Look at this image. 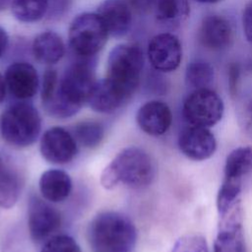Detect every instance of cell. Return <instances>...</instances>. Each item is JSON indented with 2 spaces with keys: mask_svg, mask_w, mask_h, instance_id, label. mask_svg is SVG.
<instances>
[{
  "mask_svg": "<svg viewBox=\"0 0 252 252\" xmlns=\"http://www.w3.org/2000/svg\"><path fill=\"white\" fill-rule=\"evenodd\" d=\"M198 3H202V4H217V3H220L223 0H194Z\"/></svg>",
  "mask_w": 252,
  "mask_h": 252,
  "instance_id": "35",
  "label": "cell"
},
{
  "mask_svg": "<svg viewBox=\"0 0 252 252\" xmlns=\"http://www.w3.org/2000/svg\"><path fill=\"white\" fill-rule=\"evenodd\" d=\"M60 225V213L48 201L32 194L28 203V227L32 240L35 243L47 240Z\"/></svg>",
  "mask_w": 252,
  "mask_h": 252,
  "instance_id": "10",
  "label": "cell"
},
{
  "mask_svg": "<svg viewBox=\"0 0 252 252\" xmlns=\"http://www.w3.org/2000/svg\"><path fill=\"white\" fill-rule=\"evenodd\" d=\"M12 0H0V11L6 9L9 5L11 6Z\"/></svg>",
  "mask_w": 252,
  "mask_h": 252,
  "instance_id": "34",
  "label": "cell"
},
{
  "mask_svg": "<svg viewBox=\"0 0 252 252\" xmlns=\"http://www.w3.org/2000/svg\"><path fill=\"white\" fill-rule=\"evenodd\" d=\"M7 45H8V34L6 31L2 27H0V57L5 52Z\"/></svg>",
  "mask_w": 252,
  "mask_h": 252,
  "instance_id": "32",
  "label": "cell"
},
{
  "mask_svg": "<svg viewBox=\"0 0 252 252\" xmlns=\"http://www.w3.org/2000/svg\"><path fill=\"white\" fill-rule=\"evenodd\" d=\"M40 130V115L30 102L13 103L0 116L2 138L11 146L26 148L32 145L37 140Z\"/></svg>",
  "mask_w": 252,
  "mask_h": 252,
  "instance_id": "5",
  "label": "cell"
},
{
  "mask_svg": "<svg viewBox=\"0 0 252 252\" xmlns=\"http://www.w3.org/2000/svg\"><path fill=\"white\" fill-rule=\"evenodd\" d=\"M228 89L231 95H235L238 89V83L240 80V67L237 62H231L227 69Z\"/></svg>",
  "mask_w": 252,
  "mask_h": 252,
  "instance_id": "30",
  "label": "cell"
},
{
  "mask_svg": "<svg viewBox=\"0 0 252 252\" xmlns=\"http://www.w3.org/2000/svg\"><path fill=\"white\" fill-rule=\"evenodd\" d=\"M219 216L214 252H247L241 201H237Z\"/></svg>",
  "mask_w": 252,
  "mask_h": 252,
  "instance_id": "9",
  "label": "cell"
},
{
  "mask_svg": "<svg viewBox=\"0 0 252 252\" xmlns=\"http://www.w3.org/2000/svg\"><path fill=\"white\" fill-rule=\"evenodd\" d=\"M21 194V181L18 174L11 168H6L0 174V208L11 209L17 203Z\"/></svg>",
  "mask_w": 252,
  "mask_h": 252,
  "instance_id": "25",
  "label": "cell"
},
{
  "mask_svg": "<svg viewBox=\"0 0 252 252\" xmlns=\"http://www.w3.org/2000/svg\"><path fill=\"white\" fill-rule=\"evenodd\" d=\"M32 49L35 60L46 65L57 63L65 53V46L61 36L50 31L37 34L32 41Z\"/></svg>",
  "mask_w": 252,
  "mask_h": 252,
  "instance_id": "20",
  "label": "cell"
},
{
  "mask_svg": "<svg viewBox=\"0 0 252 252\" xmlns=\"http://www.w3.org/2000/svg\"><path fill=\"white\" fill-rule=\"evenodd\" d=\"M5 168H6V165H5V163H4L3 159H2V158L0 157V174L4 171Z\"/></svg>",
  "mask_w": 252,
  "mask_h": 252,
  "instance_id": "36",
  "label": "cell"
},
{
  "mask_svg": "<svg viewBox=\"0 0 252 252\" xmlns=\"http://www.w3.org/2000/svg\"><path fill=\"white\" fill-rule=\"evenodd\" d=\"M39 150L45 160L55 164H65L77 156L78 145L71 132L63 127L54 126L41 136Z\"/></svg>",
  "mask_w": 252,
  "mask_h": 252,
  "instance_id": "13",
  "label": "cell"
},
{
  "mask_svg": "<svg viewBox=\"0 0 252 252\" xmlns=\"http://www.w3.org/2000/svg\"><path fill=\"white\" fill-rule=\"evenodd\" d=\"M172 118L168 104L157 99L145 102L136 114L140 129L151 136H160L166 133L172 124Z\"/></svg>",
  "mask_w": 252,
  "mask_h": 252,
  "instance_id": "16",
  "label": "cell"
},
{
  "mask_svg": "<svg viewBox=\"0 0 252 252\" xmlns=\"http://www.w3.org/2000/svg\"><path fill=\"white\" fill-rule=\"evenodd\" d=\"M49 2L50 0H12L11 11L18 21L34 23L45 16Z\"/></svg>",
  "mask_w": 252,
  "mask_h": 252,
  "instance_id": "22",
  "label": "cell"
},
{
  "mask_svg": "<svg viewBox=\"0 0 252 252\" xmlns=\"http://www.w3.org/2000/svg\"><path fill=\"white\" fill-rule=\"evenodd\" d=\"M40 252H82L77 241L66 234H58L48 238Z\"/></svg>",
  "mask_w": 252,
  "mask_h": 252,
  "instance_id": "26",
  "label": "cell"
},
{
  "mask_svg": "<svg viewBox=\"0 0 252 252\" xmlns=\"http://www.w3.org/2000/svg\"><path fill=\"white\" fill-rule=\"evenodd\" d=\"M241 122L245 132L252 140V95L246 99L242 106Z\"/></svg>",
  "mask_w": 252,
  "mask_h": 252,
  "instance_id": "29",
  "label": "cell"
},
{
  "mask_svg": "<svg viewBox=\"0 0 252 252\" xmlns=\"http://www.w3.org/2000/svg\"><path fill=\"white\" fill-rule=\"evenodd\" d=\"M147 55L152 67L162 73L175 71L182 61V44L170 32H160L153 36L148 44Z\"/></svg>",
  "mask_w": 252,
  "mask_h": 252,
  "instance_id": "11",
  "label": "cell"
},
{
  "mask_svg": "<svg viewBox=\"0 0 252 252\" xmlns=\"http://www.w3.org/2000/svg\"><path fill=\"white\" fill-rule=\"evenodd\" d=\"M251 172V147H238L227 155L223 168V179L217 196L219 214L240 200L243 181Z\"/></svg>",
  "mask_w": 252,
  "mask_h": 252,
  "instance_id": "6",
  "label": "cell"
},
{
  "mask_svg": "<svg viewBox=\"0 0 252 252\" xmlns=\"http://www.w3.org/2000/svg\"><path fill=\"white\" fill-rule=\"evenodd\" d=\"M70 65L61 77L54 69H46L41 87V102L45 111L57 118L76 114L88 102L96 82L94 69L89 58Z\"/></svg>",
  "mask_w": 252,
  "mask_h": 252,
  "instance_id": "1",
  "label": "cell"
},
{
  "mask_svg": "<svg viewBox=\"0 0 252 252\" xmlns=\"http://www.w3.org/2000/svg\"><path fill=\"white\" fill-rule=\"evenodd\" d=\"M102 19L109 35L124 36L132 24L131 7L126 0H103L96 12Z\"/></svg>",
  "mask_w": 252,
  "mask_h": 252,
  "instance_id": "17",
  "label": "cell"
},
{
  "mask_svg": "<svg viewBox=\"0 0 252 252\" xmlns=\"http://www.w3.org/2000/svg\"><path fill=\"white\" fill-rule=\"evenodd\" d=\"M215 81V68L206 59L194 58L185 69V82L193 90L211 88Z\"/></svg>",
  "mask_w": 252,
  "mask_h": 252,
  "instance_id": "21",
  "label": "cell"
},
{
  "mask_svg": "<svg viewBox=\"0 0 252 252\" xmlns=\"http://www.w3.org/2000/svg\"><path fill=\"white\" fill-rule=\"evenodd\" d=\"M242 31L246 40L252 45V0H249L242 10Z\"/></svg>",
  "mask_w": 252,
  "mask_h": 252,
  "instance_id": "28",
  "label": "cell"
},
{
  "mask_svg": "<svg viewBox=\"0 0 252 252\" xmlns=\"http://www.w3.org/2000/svg\"><path fill=\"white\" fill-rule=\"evenodd\" d=\"M75 140L81 146L93 149L97 147L103 139L104 127L95 120H85L77 123L72 132Z\"/></svg>",
  "mask_w": 252,
  "mask_h": 252,
  "instance_id": "24",
  "label": "cell"
},
{
  "mask_svg": "<svg viewBox=\"0 0 252 252\" xmlns=\"http://www.w3.org/2000/svg\"><path fill=\"white\" fill-rule=\"evenodd\" d=\"M171 252H210L206 238L199 234H186L174 243Z\"/></svg>",
  "mask_w": 252,
  "mask_h": 252,
  "instance_id": "27",
  "label": "cell"
},
{
  "mask_svg": "<svg viewBox=\"0 0 252 252\" xmlns=\"http://www.w3.org/2000/svg\"><path fill=\"white\" fill-rule=\"evenodd\" d=\"M87 237L93 252H131L136 245L137 229L127 216L103 211L90 221Z\"/></svg>",
  "mask_w": 252,
  "mask_h": 252,
  "instance_id": "2",
  "label": "cell"
},
{
  "mask_svg": "<svg viewBox=\"0 0 252 252\" xmlns=\"http://www.w3.org/2000/svg\"><path fill=\"white\" fill-rule=\"evenodd\" d=\"M128 4L130 5L131 9L144 11L149 9L153 3L156 2V0H126Z\"/></svg>",
  "mask_w": 252,
  "mask_h": 252,
  "instance_id": "31",
  "label": "cell"
},
{
  "mask_svg": "<svg viewBox=\"0 0 252 252\" xmlns=\"http://www.w3.org/2000/svg\"><path fill=\"white\" fill-rule=\"evenodd\" d=\"M5 83L10 94L20 99L26 100L35 95L39 79L36 69L27 62H15L8 66L5 72Z\"/></svg>",
  "mask_w": 252,
  "mask_h": 252,
  "instance_id": "15",
  "label": "cell"
},
{
  "mask_svg": "<svg viewBox=\"0 0 252 252\" xmlns=\"http://www.w3.org/2000/svg\"><path fill=\"white\" fill-rule=\"evenodd\" d=\"M6 90H7V87H6L5 79L0 74V103L4 100L6 96Z\"/></svg>",
  "mask_w": 252,
  "mask_h": 252,
  "instance_id": "33",
  "label": "cell"
},
{
  "mask_svg": "<svg viewBox=\"0 0 252 252\" xmlns=\"http://www.w3.org/2000/svg\"><path fill=\"white\" fill-rule=\"evenodd\" d=\"M157 19L164 24L177 25L189 16L187 0H156Z\"/></svg>",
  "mask_w": 252,
  "mask_h": 252,
  "instance_id": "23",
  "label": "cell"
},
{
  "mask_svg": "<svg viewBox=\"0 0 252 252\" xmlns=\"http://www.w3.org/2000/svg\"><path fill=\"white\" fill-rule=\"evenodd\" d=\"M109 33L97 13L78 15L69 28V43L73 51L83 58H92L102 49Z\"/></svg>",
  "mask_w": 252,
  "mask_h": 252,
  "instance_id": "7",
  "label": "cell"
},
{
  "mask_svg": "<svg viewBox=\"0 0 252 252\" xmlns=\"http://www.w3.org/2000/svg\"><path fill=\"white\" fill-rule=\"evenodd\" d=\"M224 112L220 95L211 88L193 90L182 104V115L189 125L210 128L218 124Z\"/></svg>",
  "mask_w": 252,
  "mask_h": 252,
  "instance_id": "8",
  "label": "cell"
},
{
  "mask_svg": "<svg viewBox=\"0 0 252 252\" xmlns=\"http://www.w3.org/2000/svg\"><path fill=\"white\" fill-rule=\"evenodd\" d=\"M127 100V96L104 78L95 82L88 103L96 112L111 113L120 108Z\"/></svg>",
  "mask_w": 252,
  "mask_h": 252,
  "instance_id": "18",
  "label": "cell"
},
{
  "mask_svg": "<svg viewBox=\"0 0 252 252\" xmlns=\"http://www.w3.org/2000/svg\"><path fill=\"white\" fill-rule=\"evenodd\" d=\"M38 187L44 200L50 203H59L69 197L72 190V180L64 170L52 168L41 174Z\"/></svg>",
  "mask_w": 252,
  "mask_h": 252,
  "instance_id": "19",
  "label": "cell"
},
{
  "mask_svg": "<svg viewBox=\"0 0 252 252\" xmlns=\"http://www.w3.org/2000/svg\"><path fill=\"white\" fill-rule=\"evenodd\" d=\"M155 165L151 156L142 148L130 146L119 152L105 166L100 183L105 189H113L119 183L132 188H143L152 183Z\"/></svg>",
  "mask_w": 252,
  "mask_h": 252,
  "instance_id": "3",
  "label": "cell"
},
{
  "mask_svg": "<svg viewBox=\"0 0 252 252\" xmlns=\"http://www.w3.org/2000/svg\"><path fill=\"white\" fill-rule=\"evenodd\" d=\"M144 63V53L139 45L118 44L108 54L105 79L129 99L139 86Z\"/></svg>",
  "mask_w": 252,
  "mask_h": 252,
  "instance_id": "4",
  "label": "cell"
},
{
  "mask_svg": "<svg viewBox=\"0 0 252 252\" xmlns=\"http://www.w3.org/2000/svg\"><path fill=\"white\" fill-rule=\"evenodd\" d=\"M199 43L207 50L221 52L234 41V29L231 22L220 14L206 15L198 29Z\"/></svg>",
  "mask_w": 252,
  "mask_h": 252,
  "instance_id": "12",
  "label": "cell"
},
{
  "mask_svg": "<svg viewBox=\"0 0 252 252\" xmlns=\"http://www.w3.org/2000/svg\"><path fill=\"white\" fill-rule=\"evenodd\" d=\"M178 147L189 159L203 161L215 154L217 141L209 128L188 125L179 133Z\"/></svg>",
  "mask_w": 252,
  "mask_h": 252,
  "instance_id": "14",
  "label": "cell"
}]
</instances>
